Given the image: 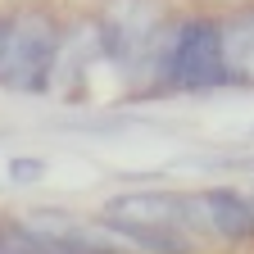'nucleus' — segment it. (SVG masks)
<instances>
[{"mask_svg":"<svg viewBox=\"0 0 254 254\" xmlns=\"http://www.w3.org/2000/svg\"><path fill=\"white\" fill-rule=\"evenodd\" d=\"M105 218H127V222H154V227H204L200 195H173V190H123L105 200Z\"/></svg>","mask_w":254,"mask_h":254,"instance_id":"obj_4","label":"nucleus"},{"mask_svg":"<svg viewBox=\"0 0 254 254\" xmlns=\"http://www.w3.org/2000/svg\"><path fill=\"white\" fill-rule=\"evenodd\" d=\"M64 32L50 14L23 9L0 18V86L18 95H37L55 82V55Z\"/></svg>","mask_w":254,"mask_h":254,"instance_id":"obj_2","label":"nucleus"},{"mask_svg":"<svg viewBox=\"0 0 254 254\" xmlns=\"http://www.w3.org/2000/svg\"><path fill=\"white\" fill-rule=\"evenodd\" d=\"M105 232L118 236L136 254H190V232L182 227H154V222H127V218H105Z\"/></svg>","mask_w":254,"mask_h":254,"instance_id":"obj_6","label":"nucleus"},{"mask_svg":"<svg viewBox=\"0 0 254 254\" xmlns=\"http://www.w3.org/2000/svg\"><path fill=\"white\" fill-rule=\"evenodd\" d=\"M100 55L114 59L118 68H150L154 73V55L164 41L154 0H105L100 14Z\"/></svg>","mask_w":254,"mask_h":254,"instance_id":"obj_3","label":"nucleus"},{"mask_svg":"<svg viewBox=\"0 0 254 254\" xmlns=\"http://www.w3.org/2000/svg\"><path fill=\"white\" fill-rule=\"evenodd\" d=\"M0 254H23V245H18L14 227H0Z\"/></svg>","mask_w":254,"mask_h":254,"instance_id":"obj_9","label":"nucleus"},{"mask_svg":"<svg viewBox=\"0 0 254 254\" xmlns=\"http://www.w3.org/2000/svg\"><path fill=\"white\" fill-rule=\"evenodd\" d=\"M200 209H204V232L218 241H254V204L241 190L227 186H209L200 190Z\"/></svg>","mask_w":254,"mask_h":254,"instance_id":"obj_5","label":"nucleus"},{"mask_svg":"<svg viewBox=\"0 0 254 254\" xmlns=\"http://www.w3.org/2000/svg\"><path fill=\"white\" fill-rule=\"evenodd\" d=\"M222 55L236 82H254V5L222 18Z\"/></svg>","mask_w":254,"mask_h":254,"instance_id":"obj_7","label":"nucleus"},{"mask_svg":"<svg viewBox=\"0 0 254 254\" xmlns=\"http://www.w3.org/2000/svg\"><path fill=\"white\" fill-rule=\"evenodd\" d=\"M9 177L14 182H41L46 177V164H41V159H14V164H9Z\"/></svg>","mask_w":254,"mask_h":254,"instance_id":"obj_8","label":"nucleus"},{"mask_svg":"<svg viewBox=\"0 0 254 254\" xmlns=\"http://www.w3.org/2000/svg\"><path fill=\"white\" fill-rule=\"evenodd\" d=\"M150 77L159 91H182V95L232 86L236 77L227 68V55H222V23L218 18H182L177 27H164Z\"/></svg>","mask_w":254,"mask_h":254,"instance_id":"obj_1","label":"nucleus"},{"mask_svg":"<svg viewBox=\"0 0 254 254\" xmlns=\"http://www.w3.org/2000/svg\"><path fill=\"white\" fill-rule=\"evenodd\" d=\"M250 204H254V195H250Z\"/></svg>","mask_w":254,"mask_h":254,"instance_id":"obj_10","label":"nucleus"}]
</instances>
